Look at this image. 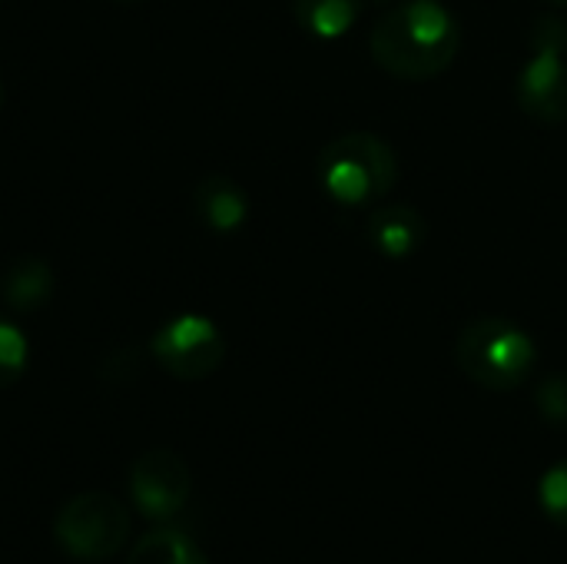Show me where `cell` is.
I'll return each instance as SVG.
<instances>
[{"label": "cell", "instance_id": "obj_4", "mask_svg": "<svg viewBox=\"0 0 567 564\" xmlns=\"http://www.w3.org/2000/svg\"><path fill=\"white\" fill-rule=\"evenodd\" d=\"M567 23L542 17L532 30V53L518 73L515 96L525 116L545 126L567 123Z\"/></svg>", "mask_w": 567, "mask_h": 564}, {"label": "cell", "instance_id": "obj_9", "mask_svg": "<svg viewBox=\"0 0 567 564\" xmlns=\"http://www.w3.org/2000/svg\"><path fill=\"white\" fill-rule=\"evenodd\" d=\"M193 209L199 223L213 233H233L249 219V196L229 176H203L193 189Z\"/></svg>", "mask_w": 567, "mask_h": 564}, {"label": "cell", "instance_id": "obj_5", "mask_svg": "<svg viewBox=\"0 0 567 564\" xmlns=\"http://www.w3.org/2000/svg\"><path fill=\"white\" fill-rule=\"evenodd\" d=\"M53 539L76 562H106L130 539V512L106 492L73 495L56 512Z\"/></svg>", "mask_w": 567, "mask_h": 564}, {"label": "cell", "instance_id": "obj_3", "mask_svg": "<svg viewBox=\"0 0 567 564\" xmlns=\"http://www.w3.org/2000/svg\"><path fill=\"white\" fill-rule=\"evenodd\" d=\"M316 173L332 199L346 206H365L395 189L399 156L389 146V140L355 130L322 146Z\"/></svg>", "mask_w": 567, "mask_h": 564}, {"label": "cell", "instance_id": "obj_18", "mask_svg": "<svg viewBox=\"0 0 567 564\" xmlns=\"http://www.w3.org/2000/svg\"><path fill=\"white\" fill-rule=\"evenodd\" d=\"M0 106H3V86H0Z\"/></svg>", "mask_w": 567, "mask_h": 564}, {"label": "cell", "instance_id": "obj_16", "mask_svg": "<svg viewBox=\"0 0 567 564\" xmlns=\"http://www.w3.org/2000/svg\"><path fill=\"white\" fill-rule=\"evenodd\" d=\"M551 7H567V0H548Z\"/></svg>", "mask_w": 567, "mask_h": 564}, {"label": "cell", "instance_id": "obj_1", "mask_svg": "<svg viewBox=\"0 0 567 564\" xmlns=\"http://www.w3.org/2000/svg\"><path fill=\"white\" fill-rule=\"evenodd\" d=\"M462 27L439 0H405L379 17L369 37L372 60L395 80H432L452 66Z\"/></svg>", "mask_w": 567, "mask_h": 564}, {"label": "cell", "instance_id": "obj_15", "mask_svg": "<svg viewBox=\"0 0 567 564\" xmlns=\"http://www.w3.org/2000/svg\"><path fill=\"white\" fill-rule=\"evenodd\" d=\"M535 406L548 425L567 429V372H551L542 379V386L535 389Z\"/></svg>", "mask_w": 567, "mask_h": 564}, {"label": "cell", "instance_id": "obj_13", "mask_svg": "<svg viewBox=\"0 0 567 564\" xmlns=\"http://www.w3.org/2000/svg\"><path fill=\"white\" fill-rule=\"evenodd\" d=\"M27 362H30L27 332L13 319L0 316V389H10L13 382H20L27 372Z\"/></svg>", "mask_w": 567, "mask_h": 564}, {"label": "cell", "instance_id": "obj_11", "mask_svg": "<svg viewBox=\"0 0 567 564\" xmlns=\"http://www.w3.org/2000/svg\"><path fill=\"white\" fill-rule=\"evenodd\" d=\"M365 0H292V13L302 30L322 40L342 37L362 13Z\"/></svg>", "mask_w": 567, "mask_h": 564}, {"label": "cell", "instance_id": "obj_17", "mask_svg": "<svg viewBox=\"0 0 567 564\" xmlns=\"http://www.w3.org/2000/svg\"><path fill=\"white\" fill-rule=\"evenodd\" d=\"M116 3H136V0H116Z\"/></svg>", "mask_w": 567, "mask_h": 564}, {"label": "cell", "instance_id": "obj_12", "mask_svg": "<svg viewBox=\"0 0 567 564\" xmlns=\"http://www.w3.org/2000/svg\"><path fill=\"white\" fill-rule=\"evenodd\" d=\"M126 564H209V558L189 535L176 529H153L136 542Z\"/></svg>", "mask_w": 567, "mask_h": 564}, {"label": "cell", "instance_id": "obj_10", "mask_svg": "<svg viewBox=\"0 0 567 564\" xmlns=\"http://www.w3.org/2000/svg\"><path fill=\"white\" fill-rule=\"evenodd\" d=\"M0 299L10 312H37L53 299V269L40 256H17L0 276Z\"/></svg>", "mask_w": 567, "mask_h": 564}, {"label": "cell", "instance_id": "obj_2", "mask_svg": "<svg viewBox=\"0 0 567 564\" xmlns=\"http://www.w3.org/2000/svg\"><path fill=\"white\" fill-rule=\"evenodd\" d=\"M455 359L475 386L492 392H512L525 386L535 372L538 346L515 319L478 316L458 332Z\"/></svg>", "mask_w": 567, "mask_h": 564}, {"label": "cell", "instance_id": "obj_6", "mask_svg": "<svg viewBox=\"0 0 567 564\" xmlns=\"http://www.w3.org/2000/svg\"><path fill=\"white\" fill-rule=\"evenodd\" d=\"M150 352L159 362V369L169 372L173 379L199 382V379H209L223 366L226 336L219 332V326L209 316L183 312V316L166 319L153 332Z\"/></svg>", "mask_w": 567, "mask_h": 564}, {"label": "cell", "instance_id": "obj_8", "mask_svg": "<svg viewBox=\"0 0 567 564\" xmlns=\"http://www.w3.org/2000/svg\"><path fill=\"white\" fill-rule=\"evenodd\" d=\"M429 236L425 216L415 206H379L365 219V239L389 259H405L422 249Z\"/></svg>", "mask_w": 567, "mask_h": 564}, {"label": "cell", "instance_id": "obj_7", "mask_svg": "<svg viewBox=\"0 0 567 564\" xmlns=\"http://www.w3.org/2000/svg\"><path fill=\"white\" fill-rule=\"evenodd\" d=\"M130 499L150 522H169L183 512L193 492L189 465L169 449H150L130 465Z\"/></svg>", "mask_w": 567, "mask_h": 564}, {"label": "cell", "instance_id": "obj_14", "mask_svg": "<svg viewBox=\"0 0 567 564\" xmlns=\"http://www.w3.org/2000/svg\"><path fill=\"white\" fill-rule=\"evenodd\" d=\"M538 505H542V512L555 525L567 529V459L555 462L542 475V482H538Z\"/></svg>", "mask_w": 567, "mask_h": 564}]
</instances>
